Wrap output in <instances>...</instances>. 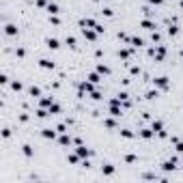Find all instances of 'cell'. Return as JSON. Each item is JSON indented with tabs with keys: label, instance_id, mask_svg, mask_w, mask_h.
I'll use <instances>...</instances> for the list:
<instances>
[{
	"label": "cell",
	"instance_id": "cell-37",
	"mask_svg": "<svg viewBox=\"0 0 183 183\" xmlns=\"http://www.w3.org/2000/svg\"><path fill=\"white\" fill-rule=\"evenodd\" d=\"M149 5H155V7H159V5H164V0H147Z\"/></svg>",
	"mask_w": 183,
	"mask_h": 183
},
{
	"label": "cell",
	"instance_id": "cell-17",
	"mask_svg": "<svg viewBox=\"0 0 183 183\" xmlns=\"http://www.w3.org/2000/svg\"><path fill=\"white\" fill-rule=\"evenodd\" d=\"M22 153H24V157H32V155H35V151H32L30 144H24V147H22Z\"/></svg>",
	"mask_w": 183,
	"mask_h": 183
},
{
	"label": "cell",
	"instance_id": "cell-30",
	"mask_svg": "<svg viewBox=\"0 0 183 183\" xmlns=\"http://www.w3.org/2000/svg\"><path fill=\"white\" fill-rule=\"evenodd\" d=\"M0 84H2V86H7V84H9V76H7V73L0 76Z\"/></svg>",
	"mask_w": 183,
	"mask_h": 183
},
{
	"label": "cell",
	"instance_id": "cell-4",
	"mask_svg": "<svg viewBox=\"0 0 183 183\" xmlns=\"http://www.w3.org/2000/svg\"><path fill=\"white\" fill-rule=\"evenodd\" d=\"M71 142H73V138H71V136H69V134H67V131L58 136V144H60V147H69Z\"/></svg>",
	"mask_w": 183,
	"mask_h": 183
},
{
	"label": "cell",
	"instance_id": "cell-14",
	"mask_svg": "<svg viewBox=\"0 0 183 183\" xmlns=\"http://www.w3.org/2000/svg\"><path fill=\"white\" fill-rule=\"evenodd\" d=\"M129 43H131V48H142V45H144V41H142L140 37H131Z\"/></svg>",
	"mask_w": 183,
	"mask_h": 183
},
{
	"label": "cell",
	"instance_id": "cell-10",
	"mask_svg": "<svg viewBox=\"0 0 183 183\" xmlns=\"http://www.w3.org/2000/svg\"><path fill=\"white\" fill-rule=\"evenodd\" d=\"M48 13H50V15H58V13H60V7H58L56 2H50V5H48Z\"/></svg>",
	"mask_w": 183,
	"mask_h": 183
},
{
	"label": "cell",
	"instance_id": "cell-38",
	"mask_svg": "<svg viewBox=\"0 0 183 183\" xmlns=\"http://www.w3.org/2000/svg\"><path fill=\"white\" fill-rule=\"evenodd\" d=\"M56 129H58V134H65V129H67V125H65V123H60V125H56Z\"/></svg>",
	"mask_w": 183,
	"mask_h": 183
},
{
	"label": "cell",
	"instance_id": "cell-21",
	"mask_svg": "<svg viewBox=\"0 0 183 183\" xmlns=\"http://www.w3.org/2000/svg\"><path fill=\"white\" fill-rule=\"evenodd\" d=\"M99 76H101V73H97V71H95V73H88V80L93 82V84H99V82H101V78H99Z\"/></svg>",
	"mask_w": 183,
	"mask_h": 183
},
{
	"label": "cell",
	"instance_id": "cell-27",
	"mask_svg": "<svg viewBox=\"0 0 183 183\" xmlns=\"http://www.w3.org/2000/svg\"><path fill=\"white\" fill-rule=\"evenodd\" d=\"M166 32H168V35H172V37H175V35H177V32H179V28H177V26H175V24H170V26H168V30H166Z\"/></svg>",
	"mask_w": 183,
	"mask_h": 183
},
{
	"label": "cell",
	"instance_id": "cell-16",
	"mask_svg": "<svg viewBox=\"0 0 183 183\" xmlns=\"http://www.w3.org/2000/svg\"><path fill=\"white\" fill-rule=\"evenodd\" d=\"M140 26H142L144 30H155V24H153L151 19H142V22H140Z\"/></svg>",
	"mask_w": 183,
	"mask_h": 183
},
{
	"label": "cell",
	"instance_id": "cell-9",
	"mask_svg": "<svg viewBox=\"0 0 183 183\" xmlns=\"http://www.w3.org/2000/svg\"><path fill=\"white\" fill-rule=\"evenodd\" d=\"M39 67H41V69H54V63L48 60V58H41L39 60Z\"/></svg>",
	"mask_w": 183,
	"mask_h": 183
},
{
	"label": "cell",
	"instance_id": "cell-43",
	"mask_svg": "<svg viewBox=\"0 0 183 183\" xmlns=\"http://www.w3.org/2000/svg\"><path fill=\"white\" fill-rule=\"evenodd\" d=\"M181 9H183V0H181Z\"/></svg>",
	"mask_w": 183,
	"mask_h": 183
},
{
	"label": "cell",
	"instance_id": "cell-40",
	"mask_svg": "<svg viewBox=\"0 0 183 183\" xmlns=\"http://www.w3.org/2000/svg\"><path fill=\"white\" fill-rule=\"evenodd\" d=\"M101 13H103V15H106V17H112V9H103V11H101Z\"/></svg>",
	"mask_w": 183,
	"mask_h": 183
},
{
	"label": "cell",
	"instance_id": "cell-41",
	"mask_svg": "<svg viewBox=\"0 0 183 183\" xmlns=\"http://www.w3.org/2000/svg\"><path fill=\"white\" fill-rule=\"evenodd\" d=\"M147 97H149V99H155V97H157V90H151V93H149Z\"/></svg>",
	"mask_w": 183,
	"mask_h": 183
},
{
	"label": "cell",
	"instance_id": "cell-6",
	"mask_svg": "<svg viewBox=\"0 0 183 183\" xmlns=\"http://www.w3.org/2000/svg\"><path fill=\"white\" fill-rule=\"evenodd\" d=\"M82 35H84V39H88V41H97V30H90V28H82Z\"/></svg>",
	"mask_w": 183,
	"mask_h": 183
},
{
	"label": "cell",
	"instance_id": "cell-5",
	"mask_svg": "<svg viewBox=\"0 0 183 183\" xmlns=\"http://www.w3.org/2000/svg\"><path fill=\"white\" fill-rule=\"evenodd\" d=\"M56 134H58V129H50V127H45V129L41 131V136H43L45 140H54V138H56Z\"/></svg>",
	"mask_w": 183,
	"mask_h": 183
},
{
	"label": "cell",
	"instance_id": "cell-28",
	"mask_svg": "<svg viewBox=\"0 0 183 183\" xmlns=\"http://www.w3.org/2000/svg\"><path fill=\"white\" fill-rule=\"evenodd\" d=\"M136 159H138V157H136L134 153H129V155H125V162H127V164H134Z\"/></svg>",
	"mask_w": 183,
	"mask_h": 183
},
{
	"label": "cell",
	"instance_id": "cell-20",
	"mask_svg": "<svg viewBox=\"0 0 183 183\" xmlns=\"http://www.w3.org/2000/svg\"><path fill=\"white\" fill-rule=\"evenodd\" d=\"M101 170H103V175H108V177H110V175H114V166H112V164H103V166H101Z\"/></svg>",
	"mask_w": 183,
	"mask_h": 183
},
{
	"label": "cell",
	"instance_id": "cell-8",
	"mask_svg": "<svg viewBox=\"0 0 183 183\" xmlns=\"http://www.w3.org/2000/svg\"><path fill=\"white\" fill-rule=\"evenodd\" d=\"M138 136H140L142 140H151V138H153V129H147V127H144V129L138 131Z\"/></svg>",
	"mask_w": 183,
	"mask_h": 183
},
{
	"label": "cell",
	"instance_id": "cell-12",
	"mask_svg": "<svg viewBox=\"0 0 183 183\" xmlns=\"http://www.w3.org/2000/svg\"><path fill=\"white\" fill-rule=\"evenodd\" d=\"M97 73H101V76H110V67L103 65V63H99V65H97Z\"/></svg>",
	"mask_w": 183,
	"mask_h": 183
},
{
	"label": "cell",
	"instance_id": "cell-1",
	"mask_svg": "<svg viewBox=\"0 0 183 183\" xmlns=\"http://www.w3.org/2000/svg\"><path fill=\"white\" fill-rule=\"evenodd\" d=\"M153 84H155V88H159V90H166V88H168V78H166V76H159V78L153 80Z\"/></svg>",
	"mask_w": 183,
	"mask_h": 183
},
{
	"label": "cell",
	"instance_id": "cell-23",
	"mask_svg": "<svg viewBox=\"0 0 183 183\" xmlns=\"http://www.w3.org/2000/svg\"><path fill=\"white\" fill-rule=\"evenodd\" d=\"M48 112H50V114H58V112H60V106H58V103L54 101V103H52V106L48 108Z\"/></svg>",
	"mask_w": 183,
	"mask_h": 183
},
{
	"label": "cell",
	"instance_id": "cell-33",
	"mask_svg": "<svg viewBox=\"0 0 183 183\" xmlns=\"http://www.w3.org/2000/svg\"><path fill=\"white\" fill-rule=\"evenodd\" d=\"M2 138H5V140H7V138H11V129H9V127H5V129H2Z\"/></svg>",
	"mask_w": 183,
	"mask_h": 183
},
{
	"label": "cell",
	"instance_id": "cell-26",
	"mask_svg": "<svg viewBox=\"0 0 183 183\" xmlns=\"http://www.w3.org/2000/svg\"><path fill=\"white\" fill-rule=\"evenodd\" d=\"M67 45H69V48H76V37H69V35H67Z\"/></svg>",
	"mask_w": 183,
	"mask_h": 183
},
{
	"label": "cell",
	"instance_id": "cell-3",
	"mask_svg": "<svg viewBox=\"0 0 183 183\" xmlns=\"http://www.w3.org/2000/svg\"><path fill=\"white\" fill-rule=\"evenodd\" d=\"M76 153L82 157V159H86V157H90L93 155V151H90L88 147H84V144H78V149H76Z\"/></svg>",
	"mask_w": 183,
	"mask_h": 183
},
{
	"label": "cell",
	"instance_id": "cell-13",
	"mask_svg": "<svg viewBox=\"0 0 183 183\" xmlns=\"http://www.w3.org/2000/svg\"><path fill=\"white\" fill-rule=\"evenodd\" d=\"M151 129H153L155 134H159V131H164V123H162V121H153V123H151Z\"/></svg>",
	"mask_w": 183,
	"mask_h": 183
},
{
	"label": "cell",
	"instance_id": "cell-32",
	"mask_svg": "<svg viewBox=\"0 0 183 183\" xmlns=\"http://www.w3.org/2000/svg\"><path fill=\"white\" fill-rule=\"evenodd\" d=\"M15 54H17L19 58H24V56H26V50H24V48H17V50H15Z\"/></svg>",
	"mask_w": 183,
	"mask_h": 183
},
{
	"label": "cell",
	"instance_id": "cell-11",
	"mask_svg": "<svg viewBox=\"0 0 183 183\" xmlns=\"http://www.w3.org/2000/svg\"><path fill=\"white\" fill-rule=\"evenodd\" d=\"M5 32H7L9 37H15V35H17V26H15V24H7V26H5Z\"/></svg>",
	"mask_w": 183,
	"mask_h": 183
},
{
	"label": "cell",
	"instance_id": "cell-34",
	"mask_svg": "<svg viewBox=\"0 0 183 183\" xmlns=\"http://www.w3.org/2000/svg\"><path fill=\"white\" fill-rule=\"evenodd\" d=\"M151 39H153V43H157L159 39H162V35H159V32H155V30H153V35H151Z\"/></svg>",
	"mask_w": 183,
	"mask_h": 183
},
{
	"label": "cell",
	"instance_id": "cell-22",
	"mask_svg": "<svg viewBox=\"0 0 183 183\" xmlns=\"http://www.w3.org/2000/svg\"><path fill=\"white\" fill-rule=\"evenodd\" d=\"M121 136H123L125 140H131V138H134V131H131V129H121Z\"/></svg>",
	"mask_w": 183,
	"mask_h": 183
},
{
	"label": "cell",
	"instance_id": "cell-24",
	"mask_svg": "<svg viewBox=\"0 0 183 183\" xmlns=\"http://www.w3.org/2000/svg\"><path fill=\"white\" fill-rule=\"evenodd\" d=\"M11 88L15 90V93H19V90L24 88V86H22V82H17V80H13V82H11Z\"/></svg>",
	"mask_w": 183,
	"mask_h": 183
},
{
	"label": "cell",
	"instance_id": "cell-18",
	"mask_svg": "<svg viewBox=\"0 0 183 183\" xmlns=\"http://www.w3.org/2000/svg\"><path fill=\"white\" fill-rule=\"evenodd\" d=\"M28 95H30V97H41V88H39V86H30V88H28Z\"/></svg>",
	"mask_w": 183,
	"mask_h": 183
},
{
	"label": "cell",
	"instance_id": "cell-19",
	"mask_svg": "<svg viewBox=\"0 0 183 183\" xmlns=\"http://www.w3.org/2000/svg\"><path fill=\"white\" fill-rule=\"evenodd\" d=\"M80 159H82V157H80L78 153H71V155H67V162H69V164H78Z\"/></svg>",
	"mask_w": 183,
	"mask_h": 183
},
{
	"label": "cell",
	"instance_id": "cell-36",
	"mask_svg": "<svg viewBox=\"0 0 183 183\" xmlns=\"http://www.w3.org/2000/svg\"><path fill=\"white\" fill-rule=\"evenodd\" d=\"M50 22H52V24H54V26H58V24H60V19H58L56 15H50Z\"/></svg>",
	"mask_w": 183,
	"mask_h": 183
},
{
	"label": "cell",
	"instance_id": "cell-25",
	"mask_svg": "<svg viewBox=\"0 0 183 183\" xmlns=\"http://www.w3.org/2000/svg\"><path fill=\"white\" fill-rule=\"evenodd\" d=\"M103 125H106L108 129H114V127H117V123H114L112 119H106V121H103Z\"/></svg>",
	"mask_w": 183,
	"mask_h": 183
},
{
	"label": "cell",
	"instance_id": "cell-39",
	"mask_svg": "<svg viewBox=\"0 0 183 183\" xmlns=\"http://www.w3.org/2000/svg\"><path fill=\"white\" fill-rule=\"evenodd\" d=\"M175 147H177V151H179V153H183V142H181V140H177V142H175Z\"/></svg>",
	"mask_w": 183,
	"mask_h": 183
},
{
	"label": "cell",
	"instance_id": "cell-35",
	"mask_svg": "<svg viewBox=\"0 0 183 183\" xmlns=\"http://www.w3.org/2000/svg\"><path fill=\"white\" fill-rule=\"evenodd\" d=\"M90 99H101V93L99 90H93V93H90Z\"/></svg>",
	"mask_w": 183,
	"mask_h": 183
},
{
	"label": "cell",
	"instance_id": "cell-31",
	"mask_svg": "<svg viewBox=\"0 0 183 183\" xmlns=\"http://www.w3.org/2000/svg\"><path fill=\"white\" fill-rule=\"evenodd\" d=\"M48 0H37V7H41V9H48Z\"/></svg>",
	"mask_w": 183,
	"mask_h": 183
},
{
	"label": "cell",
	"instance_id": "cell-45",
	"mask_svg": "<svg viewBox=\"0 0 183 183\" xmlns=\"http://www.w3.org/2000/svg\"><path fill=\"white\" fill-rule=\"evenodd\" d=\"M93 2H97V0H93Z\"/></svg>",
	"mask_w": 183,
	"mask_h": 183
},
{
	"label": "cell",
	"instance_id": "cell-42",
	"mask_svg": "<svg viewBox=\"0 0 183 183\" xmlns=\"http://www.w3.org/2000/svg\"><path fill=\"white\" fill-rule=\"evenodd\" d=\"M95 30H97V32H99V35H101V32H103V30H106V28H103V26H101V24H97V26H95Z\"/></svg>",
	"mask_w": 183,
	"mask_h": 183
},
{
	"label": "cell",
	"instance_id": "cell-2",
	"mask_svg": "<svg viewBox=\"0 0 183 183\" xmlns=\"http://www.w3.org/2000/svg\"><path fill=\"white\" fill-rule=\"evenodd\" d=\"M175 168H177V157H175V155L162 164V170H166V172H170V170H175Z\"/></svg>",
	"mask_w": 183,
	"mask_h": 183
},
{
	"label": "cell",
	"instance_id": "cell-15",
	"mask_svg": "<svg viewBox=\"0 0 183 183\" xmlns=\"http://www.w3.org/2000/svg\"><path fill=\"white\" fill-rule=\"evenodd\" d=\"M45 45H48L50 50H58V48H60V43H58V39H48V41H45Z\"/></svg>",
	"mask_w": 183,
	"mask_h": 183
},
{
	"label": "cell",
	"instance_id": "cell-44",
	"mask_svg": "<svg viewBox=\"0 0 183 183\" xmlns=\"http://www.w3.org/2000/svg\"><path fill=\"white\" fill-rule=\"evenodd\" d=\"M181 56H183V50H181Z\"/></svg>",
	"mask_w": 183,
	"mask_h": 183
},
{
	"label": "cell",
	"instance_id": "cell-29",
	"mask_svg": "<svg viewBox=\"0 0 183 183\" xmlns=\"http://www.w3.org/2000/svg\"><path fill=\"white\" fill-rule=\"evenodd\" d=\"M129 54H131V50H119V56L121 58H129Z\"/></svg>",
	"mask_w": 183,
	"mask_h": 183
},
{
	"label": "cell",
	"instance_id": "cell-7",
	"mask_svg": "<svg viewBox=\"0 0 183 183\" xmlns=\"http://www.w3.org/2000/svg\"><path fill=\"white\" fill-rule=\"evenodd\" d=\"M39 103H41V108H45V110H48V108L54 103V97H52V95H45V97H43Z\"/></svg>",
	"mask_w": 183,
	"mask_h": 183
}]
</instances>
